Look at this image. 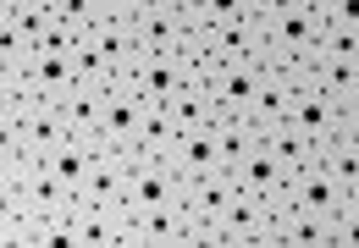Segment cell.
<instances>
[{"label": "cell", "mask_w": 359, "mask_h": 248, "mask_svg": "<svg viewBox=\"0 0 359 248\" xmlns=\"http://www.w3.org/2000/svg\"><path fill=\"white\" fill-rule=\"evenodd\" d=\"M116 155L128 160V193H122L128 215H155V209L182 205V188L188 182L166 165V155H144V149H116Z\"/></svg>", "instance_id": "6da1fadb"}, {"label": "cell", "mask_w": 359, "mask_h": 248, "mask_svg": "<svg viewBox=\"0 0 359 248\" xmlns=\"http://www.w3.org/2000/svg\"><path fill=\"white\" fill-rule=\"evenodd\" d=\"M326 11H293V6H276L266 17V44L276 50V67L287 61H315L320 39H326Z\"/></svg>", "instance_id": "7a4b0ae2"}, {"label": "cell", "mask_w": 359, "mask_h": 248, "mask_svg": "<svg viewBox=\"0 0 359 248\" xmlns=\"http://www.w3.org/2000/svg\"><path fill=\"white\" fill-rule=\"evenodd\" d=\"M144 94L133 78H111L105 83V111H100V132L105 149H138V127H144Z\"/></svg>", "instance_id": "3957f363"}, {"label": "cell", "mask_w": 359, "mask_h": 248, "mask_svg": "<svg viewBox=\"0 0 359 248\" xmlns=\"http://www.w3.org/2000/svg\"><path fill=\"white\" fill-rule=\"evenodd\" d=\"M255 88H260V67H255V61H222V67L205 78V94H210L216 116H249Z\"/></svg>", "instance_id": "277c9868"}, {"label": "cell", "mask_w": 359, "mask_h": 248, "mask_svg": "<svg viewBox=\"0 0 359 248\" xmlns=\"http://www.w3.org/2000/svg\"><path fill=\"white\" fill-rule=\"evenodd\" d=\"M287 127L310 132L320 149H326V144H337V138H343V105H337V94H326V88H299Z\"/></svg>", "instance_id": "5b68a950"}, {"label": "cell", "mask_w": 359, "mask_h": 248, "mask_svg": "<svg viewBox=\"0 0 359 248\" xmlns=\"http://www.w3.org/2000/svg\"><path fill=\"white\" fill-rule=\"evenodd\" d=\"M182 34H188V17L172 11V6H161V0H149V6L133 17V39H138L144 55H177Z\"/></svg>", "instance_id": "8992f818"}, {"label": "cell", "mask_w": 359, "mask_h": 248, "mask_svg": "<svg viewBox=\"0 0 359 248\" xmlns=\"http://www.w3.org/2000/svg\"><path fill=\"white\" fill-rule=\"evenodd\" d=\"M293 99H299V83L287 78L282 67H271V72H260L255 105H249V122L260 127V132H276V127H287V116H293Z\"/></svg>", "instance_id": "52a82bcc"}, {"label": "cell", "mask_w": 359, "mask_h": 248, "mask_svg": "<svg viewBox=\"0 0 359 248\" xmlns=\"http://www.w3.org/2000/svg\"><path fill=\"white\" fill-rule=\"evenodd\" d=\"M122 193H128V160L116 149H105L78 188V209H122Z\"/></svg>", "instance_id": "ba28073f"}, {"label": "cell", "mask_w": 359, "mask_h": 248, "mask_svg": "<svg viewBox=\"0 0 359 248\" xmlns=\"http://www.w3.org/2000/svg\"><path fill=\"white\" fill-rule=\"evenodd\" d=\"M166 165L177 171L182 182H194V177H210V171H222V144H216V122L199 127V132H182L177 144L166 149Z\"/></svg>", "instance_id": "9c48e42d"}, {"label": "cell", "mask_w": 359, "mask_h": 248, "mask_svg": "<svg viewBox=\"0 0 359 248\" xmlns=\"http://www.w3.org/2000/svg\"><path fill=\"white\" fill-rule=\"evenodd\" d=\"M28 83H34V99H67L72 88H78V61H72V50H34V61H28Z\"/></svg>", "instance_id": "30bf717a"}, {"label": "cell", "mask_w": 359, "mask_h": 248, "mask_svg": "<svg viewBox=\"0 0 359 248\" xmlns=\"http://www.w3.org/2000/svg\"><path fill=\"white\" fill-rule=\"evenodd\" d=\"M226 171H232V182H238L243 193H260L266 205L287 193V171L276 165V155L266 149V138H260V144H255V149H249V155H243L238 165H226Z\"/></svg>", "instance_id": "8fae6325"}, {"label": "cell", "mask_w": 359, "mask_h": 248, "mask_svg": "<svg viewBox=\"0 0 359 248\" xmlns=\"http://www.w3.org/2000/svg\"><path fill=\"white\" fill-rule=\"evenodd\" d=\"M287 193H293L299 209H315V215H326V221L343 209V188H337V177H332L320 160L304 165V171H293V177H287Z\"/></svg>", "instance_id": "7c38bea8"}, {"label": "cell", "mask_w": 359, "mask_h": 248, "mask_svg": "<svg viewBox=\"0 0 359 248\" xmlns=\"http://www.w3.org/2000/svg\"><path fill=\"white\" fill-rule=\"evenodd\" d=\"M100 111H105V83L83 78L67 99H61V116H67V132L72 138H89V144H100L105 149V132H100Z\"/></svg>", "instance_id": "4fadbf2b"}, {"label": "cell", "mask_w": 359, "mask_h": 248, "mask_svg": "<svg viewBox=\"0 0 359 248\" xmlns=\"http://www.w3.org/2000/svg\"><path fill=\"white\" fill-rule=\"evenodd\" d=\"M11 132H22V144H28V155H34V160H45L50 149L67 138V116H61V105H55V99H39V105H28V116L11 127Z\"/></svg>", "instance_id": "5bb4252c"}, {"label": "cell", "mask_w": 359, "mask_h": 248, "mask_svg": "<svg viewBox=\"0 0 359 248\" xmlns=\"http://www.w3.org/2000/svg\"><path fill=\"white\" fill-rule=\"evenodd\" d=\"M128 78L138 83V94H144L149 105H166V99L177 94L182 83H188V72H182V61H177V55H144V61H138Z\"/></svg>", "instance_id": "9a60e30c"}, {"label": "cell", "mask_w": 359, "mask_h": 248, "mask_svg": "<svg viewBox=\"0 0 359 248\" xmlns=\"http://www.w3.org/2000/svg\"><path fill=\"white\" fill-rule=\"evenodd\" d=\"M232 171H210V177H194L188 188H182V209L194 215V221H222V209H226V199H232Z\"/></svg>", "instance_id": "2e32d148"}, {"label": "cell", "mask_w": 359, "mask_h": 248, "mask_svg": "<svg viewBox=\"0 0 359 248\" xmlns=\"http://www.w3.org/2000/svg\"><path fill=\"white\" fill-rule=\"evenodd\" d=\"M100 155H105L100 144H89V138H72V132H67V138H61V144L45 155V165L61 177V182H67V188H72V193H78V188H83V177L94 171V160H100Z\"/></svg>", "instance_id": "e0dca14e"}, {"label": "cell", "mask_w": 359, "mask_h": 248, "mask_svg": "<svg viewBox=\"0 0 359 248\" xmlns=\"http://www.w3.org/2000/svg\"><path fill=\"white\" fill-rule=\"evenodd\" d=\"M266 149L276 155V165H282L287 177L320 160V144H315L310 132H299V127H276V132H266Z\"/></svg>", "instance_id": "ac0fdd59"}, {"label": "cell", "mask_w": 359, "mask_h": 248, "mask_svg": "<svg viewBox=\"0 0 359 248\" xmlns=\"http://www.w3.org/2000/svg\"><path fill=\"white\" fill-rule=\"evenodd\" d=\"M320 165L337 177L343 199H359V132H348V127H343V138L320 149Z\"/></svg>", "instance_id": "d6986e66"}, {"label": "cell", "mask_w": 359, "mask_h": 248, "mask_svg": "<svg viewBox=\"0 0 359 248\" xmlns=\"http://www.w3.org/2000/svg\"><path fill=\"white\" fill-rule=\"evenodd\" d=\"M166 105H172V116H177V127L182 132H199V127H210L216 122V105H210V94H205V83H182L177 94H172V99H166Z\"/></svg>", "instance_id": "ffe728a7"}, {"label": "cell", "mask_w": 359, "mask_h": 248, "mask_svg": "<svg viewBox=\"0 0 359 248\" xmlns=\"http://www.w3.org/2000/svg\"><path fill=\"white\" fill-rule=\"evenodd\" d=\"M177 138H182V127L172 116V105H144V127H138V149L144 155H166Z\"/></svg>", "instance_id": "44dd1931"}, {"label": "cell", "mask_w": 359, "mask_h": 248, "mask_svg": "<svg viewBox=\"0 0 359 248\" xmlns=\"http://www.w3.org/2000/svg\"><path fill=\"white\" fill-rule=\"evenodd\" d=\"M177 61H182V72L194 83H205L216 67H222V55H216V44H210V28H188L177 44Z\"/></svg>", "instance_id": "7402d4cb"}, {"label": "cell", "mask_w": 359, "mask_h": 248, "mask_svg": "<svg viewBox=\"0 0 359 248\" xmlns=\"http://www.w3.org/2000/svg\"><path fill=\"white\" fill-rule=\"evenodd\" d=\"M266 132L249 122V116H216V144H222V165H238Z\"/></svg>", "instance_id": "603a6c76"}, {"label": "cell", "mask_w": 359, "mask_h": 248, "mask_svg": "<svg viewBox=\"0 0 359 248\" xmlns=\"http://www.w3.org/2000/svg\"><path fill=\"white\" fill-rule=\"evenodd\" d=\"M354 83H359V67H354V61H337V55H326V50L315 55V88H326V94H337V99H343Z\"/></svg>", "instance_id": "cb8c5ba5"}, {"label": "cell", "mask_w": 359, "mask_h": 248, "mask_svg": "<svg viewBox=\"0 0 359 248\" xmlns=\"http://www.w3.org/2000/svg\"><path fill=\"white\" fill-rule=\"evenodd\" d=\"M50 11H55L67 28H78V34H89L94 22H100V0H50Z\"/></svg>", "instance_id": "d4e9b609"}, {"label": "cell", "mask_w": 359, "mask_h": 248, "mask_svg": "<svg viewBox=\"0 0 359 248\" xmlns=\"http://www.w3.org/2000/svg\"><path fill=\"white\" fill-rule=\"evenodd\" d=\"M182 17H188V28H216L226 17H238V0H194Z\"/></svg>", "instance_id": "484cf974"}, {"label": "cell", "mask_w": 359, "mask_h": 248, "mask_svg": "<svg viewBox=\"0 0 359 248\" xmlns=\"http://www.w3.org/2000/svg\"><path fill=\"white\" fill-rule=\"evenodd\" d=\"M332 243L337 248H359V199H343V209L332 215Z\"/></svg>", "instance_id": "4316f807"}, {"label": "cell", "mask_w": 359, "mask_h": 248, "mask_svg": "<svg viewBox=\"0 0 359 248\" xmlns=\"http://www.w3.org/2000/svg\"><path fill=\"white\" fill-rule=\"evenodd\" d=\"M320 50H326V55H337V61H354V67H359V28H326Z\"/></svg>", "instance_id": "83f0119b"}, {"label": "cell", "mask_w": 359, "mask_h": 248, "mask_svg": "<svg viewBox=\"0 0 359 248\" xmlns=\"http://www.w3.org/2000/svg\"><path fill=\"white\" fill-rule=\"evenodd\" d=\"M332 28H359V0H320Z\"/></svg>", "instance_id": "f1b7e54d"}, {"label": "cell", "mask_w": 359, "mask_h": 248, "mask_svg": "<svg viewBox=\"0 0 359 248\" xmlns=\"http://www.w3.org/2000/svg\"><path fill=\"white\" fill-rule=\"evenodd\" d=\"M337 105H343V127L354 132V127H359V83L348 88V94H343V99H337Z\"/></svg>", "instance_id": "f546056e"}, {"label": "cell", "mask_w": 359, "mask_h": 248, "mask_svg": "<svg viewBox=\"0 0 359 248\" xmlns=\"http://www.w3.org/2000/svg\"><path fill=\"white\" fill-rule=\"evenodd\" d=\"M276 6H282V0H238V11H243V17H255V22H266Z\"/></svg>", "instance_id": "4dcf8cb0"}, {"label": "cell", "mask_w": 359, "mask_h": 248, "mask_svg": "<svg viewBox=\"0 0 359 248\" xmlns=\"http://www.w3.org/2000/svg\"><path fill=\"white\" fill-rule=\"evenodd\" d=\"M282 6H293V11H320V0H282Z\"/></svg>", "instance_id": "1f68e13d"}, {"label": "cell", "mask_w": 359, "mask_h": 248, "mask_svg": "<svg viewBox=\"0 0 359 248\" xmlns=\"http://www.w3.org/2000/svg\"><path fill=\"white\" fill-rule=\"evenodd\" d=\"M22 6H39V0H0V11H22Z\"/></svg>", "instance_id": "d6a6232c"}, {"label": "cell", "mask_w": 359, "mask_h": 248, "mask_svg": "<svg viewBox=\"0 0 359 248\" xmlns=\"http://www.w3.org/2000/svg\"><path fill=\"white\" fill-rule=\"evenodd\" d=\"M161 6H172V11H188V6H194V0H161Z\"/></svg>", "instance_id": "836d02e7"}, {"label": "cell", "mask_w": 359, "mask_h": 248, "mask_svg": "<svg viewBox=\"0 0 359 248\" xmlns=\"http://www.w3.org/2000/svg\"><path fill=\"white\" fill-rule=\"evenodd\" d=\"M354 132H359V127H354Z\"/></svg>", "instance_id": "e575fe53"}]
</instances>
